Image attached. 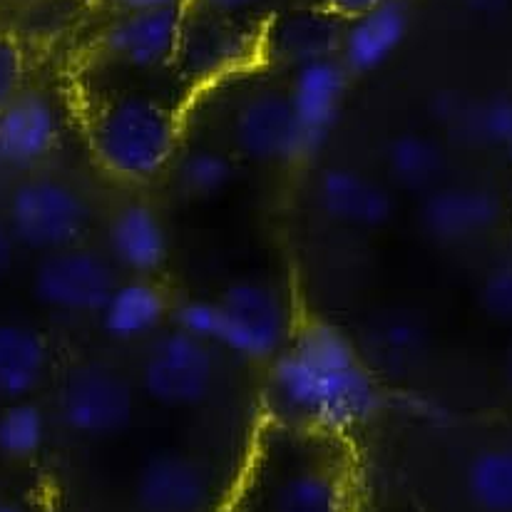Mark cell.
<instances>
[{
    "instance_id": "cell-8",
    "label": "cell",
    "mask_w": 512,
    "mask_h": 512,
    "mask_svg": "<svg viewBox=\"0 0 512 512\" xmlns=\"http://www.w3.org/2000/svg\"><path fill=\"white\" fill-rule=\"evenodd\" d=\"M259 58V30H247L237 18L207 13L194 5L187 8L177 65L189 83H214L219 78L247 68Z\"/></svg>"
},
{
    "instance_id": "cell-1",
    "label": "cell",
    "mask_w": 512,
    "mask_h": 512,
    "mask_svg": "<svg viewBox=\"0 0 512 512\" xmlns=\"http://www.w3.org/2000/svg\"><path fill=\"white\" fill-rule=\"evenodd\" d=\"M271 361L266 403L279 426L341 435L366 423L381 403L361 353L326 321L291 331Z\"/></svg>"
},
{
    "instance_id": "cell-21",
    "label": "cell",
    "mask_w": 512,
    "mask_h": 512,
    "mask_svg": "<svg viewBox=\"0 0 512 512\" xmlns=\"http://www.w3.org/2000/svg\"><path fill=\"white\" fill-rule=\"evenodd\" d=\"M48 341L33 326L0 321V398H30L48 376Z\"/></svg>"
},
{
    "instance_id": "cell-13",
    "label": "cell",
    "mask_w": 512,
    "mask_h": 512,
    "mask_svg": "<svg viewBox=\"0 0 512 512\" xmlns=\"http://www.w3.org/2000/svg\"><path fill=\"white\" fill-rule=\"evenodd\" d=\"M60 140V112L40 90H23L0 110V165L10 174L40 165Z\"/></svg>"
},
{
    "instance_id": "cell-35",
    "label": "cell",
    "mask_w": 512,
    "mask_h": 512,
    "mask_svg": "<svg viewBox=\"0 0 512 512\" xmlns=\"http://www.w3.org/2000/svg\"><path fill=\"white\" fill-rule=\"evenodd\" d=\"M460 3L468 5L470 10H478V13H498L510 0H460Z\"/></svg>"
},
{
    "instance_id": "cell-12",
    "label": "cell",
    "mask_w": 512,
    "mask_h": 512,
    "mask_svg": "<svg viewBox=\"0 0 512 512\" xmlns=\"http://www.w3.org/2000/svg\"><path fill=\"white\" fill-rule=\"evenodd\" d=\"M189 5L122 10L102 33L107 58L132 70H157L177 58Z\"/></svg>"
},
{
    "instance_id": "cell-14",
    "label": "cell",
    "mask_w": 512,
    "mask_h": 512,
    "mask_svg": "<svg viewBox=\"0 0 512 512\" xmlns=\"http://www.w3.org/2000/svg\"><path fill=\"white\" fill-rule=\"evenodd\" d=\"M348 70L343 68L339 55L314 60L291 70V83L286 87L291 107L296 112L301 132L306 140V152L314 155L329 140L331 130L341 115L348 90Z\"/></svg>"
},
{
    "instance_id": "cell-26",
    "label": "cell",
    "mask_w": 512,
    "mask_h": 512,
    "mask_svg": "<svg viewBox=\"0 0 512 512\" xmlns=\"http://www.w3.org/2000/svg\"><path fill=\"white\" fill-rule=\"evenodd\" d=\"M373 348L388 366H406L423 351V334L411 319H388L373 331Z\"/></svg>"
},
{
    "instance_id": "cell-38",
    "label": "cell",
    "mask_w": 512,
    "mask_h": 512,
    "mask_svg": "<svg viewBox=\"0 0 512 512\" xmlns=\"http://www.w3.org/2000/svg\"><path fill=\"white\" fill-rule=\"evenodd\" d=\"M508 152H510V160H512V145L508 147Z\"/></svg>"
},
{
    "instance_id": "cell-29",
    "label": "cell",
    "mask_w": 512,
    "mask_h": 512,
    "mask_svg": "<svg viewBox=\"0 0 512 512\" xmlns=\"http://www.w3.org/2000/svg\"><path fill=\"white\" fill-rule=\"evenodd\" d=\"M25 50L18 38L0 33V110L25 90Z\"/></svg>"
},
{
    "instance_id": "cell-19",
    "label": "cell",
    "mask_w": 512,
    "mask_h": 512,
    "mask_svg": "<svg viewBox=\"0 0 512 512\" xmlns=\"http://www.w3.org/2000/svg\"><path fill=\"white\" fill-rule=\"evenodd\" d=\"M172 316V304L167 291L152 281V276H130L120 279L110 299L97 314L102 331L112 341H142L162 329Z\"/></svg>"
},
{
    "instance_id": "cell-36",
    "label": "cell",
    "mask_w": 512,
    "mask_h": 512,
    "mask_svg": "<svg viewBox=\"0 0 512 512\" xmlns=\"http://www.w3.org/2000/svg\"><path fill=\"white\" fill-rule=\"evenodd\" d=\"M505 376H508V383L512 386V351L508 356V363H505Z\"/></svg>"
},
{
    "instance_id": "cell-9",
    "label": "cell",
    "mask_w": 512,
    "mask_h": 512,
    "mask_svg": "<svg viewBox=\"0 0 512 512\" xmlns=\"http://www.w3.org/2000/svg\"><path fill=\"white\" fill-rule=\"evenodd\" d=\"M217 376L212 343L172 329L157 336L142 361V388L152 401L189 408L209 396Z\"/></svg>"
},
{
    "instance_id": "cell-22",
    "label": "cell",
    "mask_w": 512,
    "mask_h": 512,
    "mask_svg": "<svg viewBox=\"0 0 512 512\" xmlns=\"http://www.w3.org/2000/svg\"><path fill=\"white\" fill-rule=\"evenodd\" d=\"M443 150L421 132H403L388 142L386 167L393 184L411 194L430 192L443 174Z\"/></svg>"
},
{
    "instance_id": "cell-15",
    "label": "cell",
    "mask_w": 512,
    "mask_h": 512,
    "mask_svg": "<svg viewBox=\"0 0 512 512\" xmlns=\"http://www.w3.org/2000/svg\"><path fill=\"white\" fill-rule=\"evenodd\" d=\"M503 219V199L485 187L448 184L430 189L421 207L423 229L443 244L470 242L498 227Z\"/></svg>"
},
{
    "instance_id": "cell-23",
    "label": "cell",
    "mask_w": 512,
    "mask_h": 512,
    "mask_svg": "<svg viewBox=\"0 0 512 512\" xmlns=\"http://www.w3.org/2000/svg\"><path fill=\"white\" fill-rule=\"evenodd\" d=\"M237 177L232 157L214 147H192L174 165V187L187 199H212Z\"/></svg>"
},
{
    "instance_id": "cell-28",
    "label": "cell",
    "mask_w": 512,
    "mask_h": 512,
    "mask_svg": "<svg viewBox=\"0 0 512 512\" xmlns=\"http://www.w3.org/2000/svg\"><path fill=\"white\" fill-rule=\"evenodd\" d=\"M174 329L217 346L219 304L217 299H187L172 309Z\"/></svg>"
},
{
    "instance_id": "cell-31",
    "label": "cell",
    "mask_w": 512,
    "mask_h": 512,
    "mask_svg": "<svg viewBox=\"0 0 512 512\" xmlns=\"http://www.w3.org/2000/svg\"><path fill=\"white\" fill-rule=\"evenodd\" d=\"M264 0H189V5L207 13L227 15V18H239V15L249 13V10L259 8Z\"/></svg>"
},
{
    "instance_id": "cell-2",
    "label": "cell",
    "mask_w": 512,
    "mask_h": 512,
    "mask_svg": "<svg viewBox=\"0 0 512 512\" xmlns=\"http://www.w3.org/2000/svg\"><path fill=\"white\" fill-rule=\"evenodd\" d=\"M177 137V115L145 95L112 97L90 122V142L100 165L127 182H145L165 170Z\"/></svg>"
},
{
    "instance_id": "cell-30",
    "label": "cell",
    "mask_w": 512,
    "mask_h": 512,
    "mask_svg": "<svg viewBox=\"0 0 512 512\" xmlns=\"http://www.w3.org/2000/svg\"><path fill=\"white\" fill-rule=\"evenodd\" d=\"M480 306L498 321H512V264H500L480 286Z\"/></svg>"
},
{
    "instance_id": "cell-37",
    "label": "cell",
    "mask_w": 512,
    "mask_h": 512,
    "mask_svg": "<svg viewBox=\"0 0 512 512\" xmlns=\"http://www.w3.org/2000/svg\"><path fill=\"white\" fill-rule=\"evenodd\" d=\"M0 512H23V510H18V508H8V505H0Z\"/></svg>"
},
{
    "instance_id": "cell-16",
    "label": "cell",
    "mask_w": 512,
    "mask_h": 512,
    "mask_svg": "<svg viewBox=\"0 0 512 512\" xmlns=\"http://www.w3.org/2000/svg\"><path fill=\"white\" fill-rule=\"evenodd\" d=\"M411 30L408 0H381L366 13L346 20L339 60L348 75H368L398 53Z\"/></svg>"
},
{
    "instance_id": "cell-24",
    "label": "cell",
    "mask_w": 512,
    "mask_h": 512,
    "mask_svg": "<svg viewBox=\"0 0 512 512\" xmlns=\"http://www.w3.org/2000/svg\"><path fill=\"white\" fill-rule=\"evenodd\" d=\"M468 490L488 512H512V448H490L475 455Z\"/></svg>"
},
{
    "instance_id": "cell-3",
    "label": "cell",
    "mask_w": 512,
    "mask_h": 512,
    "mask_svg": "<svg viewBox=\"0 0 512 512\" xmlns=\"http://www.w3.org/2000/svg\"><path fill=\"white\" fill-rule=\"evenodd\" d=\"M274 438L266 470L264 512H346V483L339 465L314 448L321 433L274 423Z\"/></svg>"
},
{
    "instance_id": "cell-33",
    "label": "cell",
    "mask_w": 512,
    "mask_h": 512,
    "mask_svg": "<svg viewBox=\"0 0 512 512\" xmlns=\"http://www.w3.org/2000/svg\"><path fill=\"white\" fill-rule=\"evenodd\" d=\"M15 247H18V244H15V239H13V234H10L8 224L0 222V276L8 274V269L13 266Z\"/></svg>"
},
{
    "instance_id": "cell-18",
    "label": "cell",
    "mask_w": 512,
    "mask_h": 512,
    "mask_svg": "<svg viewBox=\"0 0 512 512\" xmlns=\"http://www.w3.org/2000/svg\"><path fill=\"white\" fill-rule=\"evenodd\" d=\"M107 249L117 269L155 276L170 256V237L160 212L147 202L122 204L107 224Z\"/></svg>"
},
{
    "instance_id": "cell-6",
    "label": "cell",
    "mask_w": 512,
    "mask_h": 512,
    "mask_svg": "<svg viewBox=\"0 0 512 512\" xmlns=\"http://www.w3.org/2000/svg\"><path fill=\"white\" fill-rule=\"evenodd\" d=\"M120 284V271L110 254L75 247L43 254L33 274V294L60 314H100L105 301Z\"/></svg>"
},
{
    "instance_id": "cell-32",
    "label": "cell",
    "mask_w": 512,
    "mask_h": 512,
    "mask_svg": "<svg viewBox=\"0 0 512 512\" xmlns=\"http://www.w3.org/2000/svg\"><path fill=\"white\" fill-rule=\"evenodd\" d=\"M319 5H324L326 10H331L334 15H339L341 20H351L356 15L366 13L373 5H378L381 0H316Z\"/></svg>"
},
{
    "instance_id": "cell-17",
    "label": "cell",
    "mask_w": 512,
    "mask_h": 512,
    "mask_svg": "<svg viewBox=\"0 0 512 512\" xmlns=\"http://www.w3.org/2000/svg\"><path fill=\"white\" fill-rule=\"evenodd\" d=\"M316 202L326 217L356 229H381L393 217V194L371 174L329 167L316 182Z\"/></svg>"
},
{
    "instance_id": "cell-11",
    "label": "cell",
    "mask_w": 512,
    "mask_h": 512,
    "mask_svg": "<svg viewBox=\"0 0 512 512\" xmlns=\"http://www.w3.org/2000/svg\"><path fill=\"white\" fill-rule=\"evenodd\" d=\"M232 137L239 152L256 162H291L309 157L289 92L279 87H264L237 107Z\"/></svg>"
},
{
    "instance_id": "cell-5",
    "label": "cell",
    "mask_w": 512,
    "mask_h": 512,
    "mask_svg": "<svg viewBox=\"0 0 512 512\" xmlns=\"http://www.w3.org/2000/svg\"><path fill=\"white\" fill-rule=\"evenodd\" d=\"M217 346L249 361H271L291 336L289 306L274 284L264 279H239L217 296Z\"/></svg>"
},
{
    "instance_id": "cell-25",
    "label": "cell",
    "mask_w": 512,
    "mask_h": 512,
    "mask_svg": "<svg viewBox=\"0 0 512 512\" xmlns=\"http://www.w3.org/2000/svg\"><path fill=\"white\" fill-rule=\"evenodd\" d=\"M48 435L43 408L33 401H10L0 411V455L13 460L33 458L40 453Z\"/></svg>"
},
{
    "instance_id": "cell-34",
    "label": "cell",
    "mask_w": 512,
    "mask_h": 512,
    "mask_svg": "<svg viewBox=\"0 0 512 512\" xmlns=\"http://www.w3.org/2000/svg\"><path fill=\"white\" fill-rule=\"evenodd\" d=\"M120 10H147V8H170V5H189V0H115Z\"/></svg>"
},
{
    "instance_id": "cell-10",
    "label": "cell",
    "mask_w": 512,
    "mask_h": 512,
    "mask_svg": "<svg viewBox=\"0 0 512 512\" xmlns=\"http://www.w3.org/2000/svg\"><path fill=\"white\" fill-rule=\"evenodd\" d=\"M343 25L346 20L316 0L276 10L259 28V60L291 73L314 60L334 58L341 50Z\"/></svg>"
},
{
    "instance_id": "cell-7",
    "label": "cell",
    "mask_w": 512,
    "mask_h": 512,
    "mask_svg": "<svg viewBox=\"0 0 512 512\" xmlns=\"http://www.w3.org/2000/svg\"><path fill=\"white\" fill-rule=\"evenodd\" d=\"M58 416L80 435L120 433L135 416V388L107 363H80L60 381Z\"/></svg>"
},
{
    "instance_id": "cell-27",
    "label": "cell",
    "mask_w": 512,
    "mask_h": 512,
    "mask_svg": "<svg viewBox=\"0 0 512 512\" xmlns=\"http://www.w3.org/2000/svg\"><path fill=\"white\" fill-rule=\"evenodd\" d=\"M470 130L490 145H512V97L485 100L468 117Z\"/></svg>"
},
{
    "instance_id": "cell-20",
    "label": "cell",
    "mask_w": 512,
    "mask_h": 512,
    "mask_svg": "<svg viewBox=\"0 0 512 512\" xmlns=\"http://www.w3.org/2000/svg\"><path fill=\"white\" fill-rule=\"evenodd\" d=\"M207 500V470L184 455H160L137 483V503L145 512H199Z\"/></svg>"
},
{
    "instance_id": "cell-4",
    "label": "cell",
    "mask_w": 512,
    "mask_h": 512,
    "mask_svg": "<svg viewBox=\"0 0 512 512\" xmlns=\"http://www.w3.org/2000/svg\"><path fill=\"white\" fill-rule=\"evenodd\" d=\"M92 212L83 194L55 177H30L15 184L8 197L5 224L15 244L50 254L83 242Z\"/></svg>"
}]
</instances>
